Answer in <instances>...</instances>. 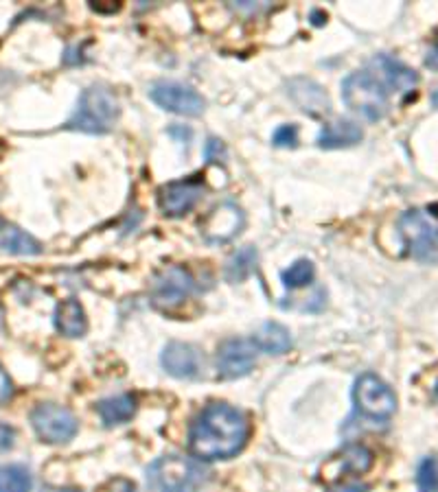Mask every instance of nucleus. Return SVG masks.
Segmentation results:
<instances>
[{
	"mask_svg": "<svg viewBox=\"0 0 438 492\" xmlns=\"http://www.w3.org/2000/svg\"><path fill=\"white\" fill-rule=\"evenodd\" d=\"M11 396H14V383H11L9 374L5 372V368L0 366V405H5Z\"/></svg>",
	"mask_w": 438,
	"mask_h": 492,
	"instance_id": "nucleus-29",
	"label": "nucleus"
},
{
	"mask_svg": "<svg viewBox=\"0 0 438 492\" xmlns=\"http://www.w3.org/2000/svg\"><path fill=\"white\" fill-rule=\"evenodd\" d=\"M149 97L158 108L180 116H199L207 105L193 88L176 84V81H158L149 90Z\"/></svg>",
	"mask_w": 438,
	"mask_h": 492,
	"instance_id": "nucleus-10",
	"label": "nucleus"
},
{
	"mask_svg": "<svg viewBox=\"0 0 438 492\" xmlns=\"http://www.w3.org/2000/svg\"><path fill=\"white\" fill-rule=\"evenodd\" d=\"M432 105H434V108L438 110V90L434 92V95H432Z\"/></svg>",
	"mask_w": 438,
	"mask_h": 492,
	"instance_id": "nucleus-33",
	"label": "nucleus"
},
{
	"mask_svg": "<svg viewBox=\"0 0 438 492\" xmlns=\"http://www.w3.org/2000/svg\"><path fill=\"white\" fill-rule=\"evenodd\" d=\"M119 99L110 88L91 86L81 92L73 116L66 120V127L84 134H108L119 120Z\"/></svg>",
	"mask_w": 438,
	"mask_h": 492,
	"instance_id": "nucleus-2",
	"label": "nucleus"
},
{
	"mask_svg": "<svg viewBox=\"0 0 438 492\" xmlns=\"http://www.w3.org/2000/svg\"><path fill=\"white\" fill-rule=\"evenodd\" d=\"M163 368L176 379H196L202 370V355L193 346L171 341L163 351Z\"/></svg>",
	"mask_w": 438,
	"mask_h": 492,
	"instance_id": "nucleus-14",
	"label": "nucleus"
},
{
	"mask_svg": "<svg viewBox=\"0 0 438 492\" xmlns=\"http://www.w3.org/2000/svg\"><path fill=\"white\" fill-rule=\"evenodd\" d=\"M434 401L438 403V381H436V385H434Z\"/></svg>",
	"mask_w": 438,
	"mask_h": 492,
	"instance_id": "nucleus-34",
	"label": "nucleus"
},
{
	"mask_svg": "<svg viewBox=\"0 0 438 492\" xmlns=\"http://www.w3.org/2000/svg\"><path fill=\"white\" fill-rule=\"evenodd\" d=\"M62 492H77V490H62Z\"/></svg>",
	"mask_w": 438,
	"mask_h": 492,
	"instance_id": "nucleus-35",
	"label": "nucleus"
},
{
	"mask_svg": "<svg viewBox=\"0 0 438 492\" xmlns=\"http://www.w3.org/2000/svg\"><path fill=\"white\" fill-rule=\"evenodd\" d=\"M193 287H196L193 276L185 267L171 265V267H165L163 272L156 274V278L152 280L149 294H152L154 307L169 311V309L180 307L193 294Z\"/></svg>",
	"mask_w": 438,
	"mask_h": 492,
	"instance_id": "nucleus-8",
	"label": "nucleus"
},
{
	"mask_svg": "<svg viewBox=\"0 0 438 492\" xmlns=\"http://www.w3.org/2000/svg\"><path fill=\"white\" fill-rule=\"evenodd\" d=\"M373 68L377 70V77L384 81L388 92H397L399 97H410L419 86V75L406 64L397 62L390 55H379L373 59Z\"/></svg>",
	"mask_w": 438,
	"mask_h": 492,
	"instance_id": "nucleus-13",
	"label": "nucleus"
},
{
	"mask_svg": "<svg viewBox=\"0 0 438 492\" xmlns=\"http://www.w3.org/2000/svg\"><path fill=\"white\" fill-rule=\"evenodd\" d=\"M276 147H296L298 145V130L294 125H281L272 136Z\"/></svg>",
	"mask_w": 438,
	"mask_h": 492,
	"instance_id": "nucleus-26",
	"label": "nucleus"
},
{
	"mask_svg": "<svg viewBox=\"0 0 438 492\" xmlns=\"http://www.w3.org/2000/svg\"><path fill=\"white\" fill-rule=\"evenodd\" d=\"M353 401L358 412L370 420H388L397 412V396L377 374H362L355 381Z\"/></svg>",
	"mask_w": 438,
	"mask_h": 492,
	"instance_id": "nucleus-6",
	"label": "nucleus"
},
{
	"mask_svg": "<svg viewBox=\"0 0 438 492\" xmlns=\"http://www.w3.org/2000/svg\"><path fill=\"white\" fill-rule=\"evenodd\" d=\"M243 225H246L243 210L232 202H221L204 217L199 230H202L204 239L210 243H226L235 239L243 230Z\"/></svg>",
	"mask_w": 438,
	"mask_h": 492,
	"instance_id": "nucleus-11",
	"label": "nucleus"
},
{
	"mask_svg": "<svg viewBox=\"0 0 438 492\" xmlns=\"http://www.w3.org/2000/svg\"><path fill=\"white\" fill-rule=\"evenodd\" d=\"M417 486L419 492H438V464L436 460H428L421 462L419 471H417Z\"/></svg>",
	"mask_w": 438,
	"mask_h": 492,
	"instance_id": "nucleus-25",
	"label": "nucleus"
},
{
	"mask_svg": "<svg viewBox=\"0 0 438 492\" xmlns=\"http://www.w3.org/2000/svg\"><path fill=\"white\" fill-rule=\"evenodd\" d=\"M362 127L353 120H334L326 123L318 134V145L323 149H347L362 142Z\"/></svg>",
	"mask_w": 438,
	"mask_h": 492,
	"instance_id": "nucleus-17",
	"label": "nucleus"
},
{
	"mask_svg": "<svg viewBox=\"0 0 438 492\" xmlns=\"http://www.w3.org/2000/svg\"><path fill=\"white\" fill-rule=\"evenodd\" d=\"M0 492H31V473L20 464L0 466Z\"/></svg>",
	"mask_w": 438,
	"mask_h": 492,
	"instance_id": "nucleus-23",
	"label": "nucleus"
},
{
	"mask_svg": "<svg viewBox=\"0 0 438 492\" xmlns=\"http://www.w3.org/2000/svg\"><path fill=\"white\" fill-rule=\"evenodd\" d=\"M259 348L252 340L232 337L226 340L218 351V372L221 379H241L254 368L259 357Z\"/></svg>",
	"mask_w": 438,
	"mask_h": 492,
	"instance_id": "nucleus-9",
	"label": "nucleus"
},
{
	"mask_svg": "<svg viewBox=\"0 0 438 492\" xmlns=\"http://www.w3.org/2000/svg\"><path fill=\"white\" fill-rule=\"evenodd\" d=\"M290 97L294 99V103L303 110V112L312 114V116H325L329 114L331 101L326 97V92L312 79H292L290 81Z\"/></svg>",
	"mask_w": 438,
	"mask_h": 492,
	"instance_id": "nucleus-15",
	"label": "nucleus"
},
{
	"mask_svg": "<svg viewBox=\"0 0 438 492\" xmlns=\"http://www.w3.org/2000/svg\"><path fill=\"white\" fill-rule=\"evenodd\" d=\"M399 235L408 256L421 263L438 265V225L423 210H408L399 219Z\"/></svg>",
	"mask_w": 438,
	"mask_h": 492,
	"instance_id": "nucleus-5",
	"label": "nucleus"
},
{
	"mask_svg": "<svg viewBox=\"0 0 438 492\" xmlns=\"http://www.w3.org/2000/svg\"><path fill=\"white\" fill-rule=\"evenodd\" d=\"M91 7H92L94 11H99V14H114V11H119V9H121V5H119V3H116V5L112 3V5H108V7H105V5L92 3Z\"/></svg>",
	"mask_w": 438,
	"mask_h": 492,
	"instance_id": "nucleus-32",
	"label": "nucleus"
},
{
	"mask_svg": "<svg viewBox=\"0 0 438 492\" xmlns=\"http://www.w3.org/2000/svg\"><path fill=\"white\" fill-rule=\"evenodd\" d=\"M31 424L37 438L47 445H66L77 434V418L73 412L55 403H40L33 407Z\"/></svg>",
	"mask_w": 438,
	"mask_h": 492,
	"instance_id": "nucleus-7",
	"label": "nucleus"
},
{
	"mask_svg": "<svg viewBox=\"0 0 438 492\" xmlns=\"http://www.w3.org/2000/svg\"><path fill=\"white\" fill-rule=\"evenodd\" d=\"M425 66H428V68H432V70H438V37H436L434 47L430 48L428 58H425Z\"/></svg>",
	"mask_w": 438,
	"mask_h": 492,
	"instance_id": "nucleus-31",
	"label": "nucleus"
},
{
	"mask_svg": "<svg viewBox=\"0 0 438 492\" xmlns=\"http://www.w3.org/2000/svg\"><path fill=\"white\" fill-rule=\"evenodd\" d=\"M0 250L16 254V256H36V254H42V246L29 232L20 230L18 225L0 217Z\"/></svg>",
	"mask_w": 438,
	"mask_h": 492,
	"instance_id": "nucleus-16",
	"label": "nucleus"
},
{
	"mask_svg": "<svg viewBox=\"0 0 438 492\" xmlns=\"http://www.w3.org/2000/svg\"><path fill=\"white\" fill-rule=\"evenodd\" d=\"M257 261L259 254L252 246L241 247V250L232 254L229 263H226V278H229L230 283H243V280L257 269Z\"/></svg>",
	"mask_w": 438,
	"mask_h": 492,
	"instance_id": "nucleus-21",
	"label": "nucleus"
},
{
	"mask_svg": "<svg viewBox=\"0 0 438 492\" xmlns=\"http://www.w3.org/2000/svg\"><path fill=\"white\" fill-rule=\"evenodd\" d=\"M342 462V471L351 473V475H362L366 471H370L373 466L375 457L370 449H366L364 445H348L340 455Z\"/></svg>",
	"mask_w": 438,
	"mask_h": 492,
	"instance_id": "nucleus-22",
	"label": "nucleus"
},
{
	"mask_svg": "<svg viewBox=\"0 0 438 492\" xmlns=\"http://www.w3.org/2000/svg\"><path fill=\"white\" fill-rule=\"evenodd\" d=\"M342 99L347 108L364 116L366 120H381L388 112V88L370 70H358L342 84Z\"/></svg>",
	"mask_w": 438,
	"mask_h": 492,
	"instance_id": "nucleus-4",
	"label": "nucleus"
},
{
	"mask_svg": "<svg viewBox=\"0 0 438 492\" xmlns=\"http://www.w3.org/2000/svg\"><path fill=\"white\" fill-rule=\"evenodd\" d=\"M55 326H58L59 333L66 337H84L88 330L84 307H81L77 300H64L62 304H58V311H55Z\"/></svg>",
	"mask_w": 438,
	"mask_h": 492,
	"instance_id": "nucleus-18",
	"label": "nucleus"
},
{
	"mask_svg": "<svg viewBox=\"0 0 438 492\" xmlns=\"http://www.w3.org/2000/svg\"><path fill=\"white\" fill-rule=\"evenodd\" d=\"M147 482L156 492H199L207 473L188 457L165 455L147 468Z\"/></svg>",
	"mask_w": 438,
	"mask_h": 492,
	"instance_id": "nucleus-3",
	"label": "nucleus"
},
{
	"mask_svg": "<svg viewBox=\"0 0 438 492\" xmlns=\"http://www.w3.org/2000/svg\"><path fill=\"white\" fill-rule=\"evenodd\" d=\"M204 193V182L199 180V175L193 178L180 180V182H169V184L160 186L158 191V204L167 217H182L191 210L196 204L202 199Z\"/></svg>",
	"mask_w": 438,
	"mask_h": 492,
	"instance_id": "nucleus-12",
	"label": "nucleus"
},
{
	"mask_svg": "<svg viewBox=\"0 0 438 492\" xmlns=\"http://www.w3.org/2000/svg\"><path fill=\"white\" fill-rule=\"evenodd\" d=\"M252 341L262 352L268 355H283L292 348V335L285 326L276 322H265L252 337Z\"/></svg>",
	"mask_w": 438,
	"mask_h": 492,
	"instance_id": "nucleus-20",
	"label": "nucleus"
},
{
	"mask_svg": "<svg viewBox=\"0 0 438 492\" xmlns=\"http://www.w3.org/2000/svg\"><path fill=\"white\" fill-rule=\"evenodd\" d=\"M16 445V431L7 423H0V453H7Z\"/></svg>",
	"mask_w": 438,
	"mask_h": 492,
	"instance_id": "nucleus-28",
	"label": "nucleus"
},
{
	"mask_svg": "<svg viewBox=\"0 0 438 492\" xmlns=\"http://www.w3.org/2000/svg\"><path fill=\"white\" fill-rule=\"evenodd\" d=\"M136 407H138L136 396L121 394L114 398H105V401L99 403L97 412L105 423V427H114V424H123L127 420L134 418Z\"/></svg>",
	"mask_w": 438,
	"mask_h": 492,
	"instance_id": "nucleus-19",
	"label": "nucleus"
},
{
	"mask_svg": "<svg viewBox=\"0 0 438 492\" xmlns=\"http://www.w3.org/2000/svg\"><path fill=\"white\" fill-rule=\"evenodd\" d=\"M370 486L366 484H347V486H336V488L326 490V492H369Z\"/></svg>",
	"mask_w": 438,
	"mask_h": 492,
	"instance_id": "nucleus-30",
	"label": "nucleus"
},
{
	"mask_svg": "<svg viewBox=\"0 0 438 492\" xmlns=\"http://www.w3.org/2000/svg\"><path fill=\"white\" fill-rule=\"evenodd\" d=\"M204 156H207L208 162H213V164L224 162V160H226L224 142L218 141V138H208L207 147H204Z\"/></svg>",
	"mask_w": 438,
	"mask_h": 492,
	"instance_id": "nucleus-27",
	"label": "nucleus"
},
{
	"mask_svg": "<svg viewBox=\"0 0 438 492\" xmlns=\"http://www.w3.org/2000/svg\"><path fill=\"white\" fill-rule=\"evenodd\" d=\"M314 276H315L314 263L307 261V258H301V261H296L290 269L283 272V283H285V287H290V289H298V287L312 283Z\"/></svg>",
	"mask_w": 438,
	"mask_h": 492,
	"instance_id": "nucleus-24",
	"label": "nucleus"
},
{
	"mask_svg": "<svg viewBox=\"0 0 438 492\" xmlns=\"http://www.w3.org/2000/svg\"><path fill=\"white\" fill-rule=\"evenodd\" d=\"M251 427L240 409L213 403L199 413L188 434L193 455L199 460H230L246 446Z\"/></svg>",
	"mask_w": 438,
	"mask_h": 492,
	"instance_id": "nucleus-1",
	"label": "nucleus"
}]
</instances>
